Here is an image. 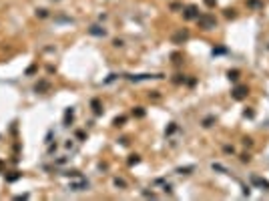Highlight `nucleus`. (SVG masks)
I'll use <instances>...</instances> for the list:
<instances>
[{"label": "nucleus", "mask_w": 269, "mask_h": 201, "mask_svg": "<svg viewBox=\"0 0 269 201\" xmlns=\"http://www.w3.org/2000/svg\"><path fill=\"white\" fill-rule=\"evenodd\" d=\"M197 22H199V26H201L203 30H211V28H215V26H217L215 16H211V14H199Z\"/></svg>", "instance_id": "nucleus-1"}, {"label": "nucleus", "mask_w": 269, "mask_h": 201, "mask_svg": "<svg viewBox=\"0 0 269 201\" xmlns=\"http://www.w3.org/2000/svg\"><path fill=\"white\" fill-rule=\"evenodd\" d=\"M68 187L72 189V191H87L90 185H88L87 179H82V177H74V179L70 181V185H68Z\"/></svg>", "instance_id": "nucleus-2"}, {"label": "nucleus", "mask_w": 269, "mask_h": 201, "mask_svg": "<svg viewBox=\"0 0 269 201\" xmlns=\"http://www.w3.org/2000/svg\"><path fill=\"white\" fill-rule=\"evenodd\" d=\"M129 80L133 82H141V80H149V79H163V74H127Z\"/></svg>", "instance_id": "nucleus-3"}, {"label": "nucleus", "mask_w": 269, "mask_h": 201, "mask_svg": "<svg viewBox=\"0 0 269 201\" xmlns=\"http://www.w3.org/2000/svg\"><path fill=\"white\" fill-rule=\"evenodd\" d=\"M183 16H185L187 20H197L199 18V8L191 4V6H187L185 10H183Z\"/></svg>", "instance_id": "nucleus-4"}, {"label": "nucleus", "mask_w": 269, "mask_h": 201, "mask_svg": "<svg viewBox=\"0 0 269 201\" xmlns=\"http://www.w3.org/2000/svg\"><path fill=\"white\" fill-rule=\"evenodd\" d=\"M34 91H36V93H46V91H50V82H48L46 79H40L36 85H34Z\"/></svg>", "instance_id": "nucleus-5"}, {"label": "nucleus", "mask_w": 269, "mask_h": 201, "mask_svg": "<svg viewBox=\"0 0 269 201\" xmlns=\"http://www.w3.org/2000/svg\"><path fill=\"white\" fill-rule=\"evenodd\" d=\"M251 183H253V185H257V187H261V189H265V191H269V181L261 179V177H257V175H253V177H251Z\"/></svg>", "instance_id": "nucleus-6"}, {"label": "nucleus", "mask_w": 269, "mask_h": 201, "mask_svg": "<svg viewBox=\"0 0 269 201\" xmlns=\"http://www.w3.org/2000/svg\"><path fill=\"white\" fill-rule=\"evenodd\" d=\"M88 34H93V36H107V30L102 26H99V24H94V26L88 28Z\"/></svg>", "instance_id": "nucleus-7"}, {"label": "nucleus", "mask_w": 269, "mask_h": 201, "mask_svg": "<svg viewBox=\"0 0 269 201\" xmlns=\"http://www.w3.org/2000/svg\"><path fill=\"white\" fill-rule=\"evenodd\" d=\"M187 38H189V32H187V30H179V32L173 36V42H175V44H181V42H185Z\"/></svg>", "instance_id": "nucleus-8"}, {"label": "nucleus", "mask_w": 269, "mask_h": 201, "mask_svg": "<svg viewBox=\"0 0 269 201\" xmlns=\"http://www.w3.org/2000/svg\"><path fill=\"white\" fill-rule=\"evenodd\" d=\"M247 97V87H235V91H233V99L241 100Z\"/></svg>", "instance_id": "nucleus-9"}, {"label": "nucleus", "mask_w": 269, "mask_h": 201, "mask_svg": "<svg viewBox=\"0 0 269 201\" xmlns=\"http://www.w3.org/2000/svg\"><path fill=\"white\" fill-rule=\"evenodd\" d=\"M72 119H74V109H72V107H68L67 111H64V127H70Z\"/></svg>", "instance_id": "nucleus-10"}, {"label": "nucleus", "mask_w": 269, "mask_h": 201, "mask_svg": "<svg viewBox=\"0 0 269 201\" xmlns=\"http://www.w3.org/2000/svg\"><path fill=\"white\" fill-rule=\"evenodd\" d=\"M90 107H93L94 115H101V113H102V105H101V100H99V99H93V100H90Z\"/></svg>", "instance_id": "nucleus-11"}, {"label": "nucleus", "mask_w": 269, "mask_h": 201, "mask_svg": "<svg viewBox=\"0 0 269 201\" xmlns=\"http://www.w3.org/2000/svg\"><path fill=\"white\" fill-rule=\"evenodd\" d=\"M20 177H22V173H18V171H12L10 175H6V181H8V183H12V181L20 179Z\"/></svg>", "instance_id": "nucleus-12"}, {"label": "nucleus", "mask_w": 269, "mask_h": 201, "mask_svg": "<svg viewBox=\"0 0 269 201\" xmlns=\"http://www.w3.org/2000/svg\"><path fill=\"white\" fill-rule=\"evenodd\" d=\"M61 175H67V177H81V173H78V171H76V169H68V171H62Z\"/></svg>", "instance_id": "nucleus-13"}, {"label": "nucleus", "mask_w": 269, "mask_h": 201, "mask_svg": "<svg viewBox=\"0 0 269 201\" xmlns=\"http://www.w3.org/2000/svg\"><path fill=\"white\" fill-rule=\"evenodd\" d=\"M114 185H117V187H121V189H127V181L121 179V177H114Z\"/></svg>", "instance_id": "nucleus-14"}, {"label": "nucleus", "mask_w": 269, "mask_h": 201, "mask_svg": "<svg viewBox=\"0 0 269 201\" xmlns=\"http://www.w3.org/2000/svg\"><path fill=\"white\" fill-rule=\"evenodd\" d=\"M36 16H38V18H48V10L46 8H38V10H36Z\"/></svg>", "instance_id": "nucleus-15"}, {"label": "nucleus", "mask_w": 269, "mask_h": 201, "mask_svg": "<svg viewBox=\"0 0 269 201\" xmlns=\"http://www.w3.org/2000/svg\"><path fill=\"white\" fill-rule=\"evenodd\" d=\"M227 76H229V80H237L239 79V70H229Z\"/></svg>", "instance_id": "nucleus-16"}, {"label": "nucleus", "mask_w": 269, "mask_h": 201, "mask_svg": "<svg viewBox=\"0 0 269 201\" xmlns=\"http://www.w3.org/2000/svg\"><path fill=\"white\" fill-rule=\"evenodd\" d=\"M133 115H134V117H145V111H143V107H134L133 109Z\"/></svg>", "instance_id": "nucleus-17"}, {"label": "nucleus", "mask_w": 269, "mask_h": 201, "mask_svg": "<svg viewBox=\"0 0 269 201\" xmlns=\"http://www.w3.org/2000/svg\"><path fill=\"white\" fill-rule=\"evenodd\" d=\"M139 161H141V157H139V155H131V157H129V165H137Z\"/></svg>", "instance_id": "nucleus-18"}, {"label": "nucleus", "mask_w": 269, "mask_h": 201, "mask_svg": "<svg viewBox=\"0 0 269 201\" xmlns=\"http://www.w3.org/2000/svg\"><path fill=\"white\" fill-rule=\"evenodd\" d=\"M125 121H127V117H117V119L113 121V125H114V127H121Z\"/></svg>", "instance_id": "nucleus-19"}, {"label": "nucleus", "mask_w": 269, "mask_h": 201, "mask_svg": "<svg viewBox=\"0 0 269 201\" xmlns=\"http://www.w3.org/2000/svg\"><path fill=\"white\" fill-rule=\"evenodd\" d=\"M213 123H215V117H207V119L203 121V127H211Z\"/></svg>", "instance_id": "nucleus-20"}, {"label": "nucleus", "mask_w": 269, "mask_h": 201, "mask_svg": "<svg viewBox=\"0 0 269 201\" xmlns=\"http://www.w3.org/2000/svg\"><path fill=\"white\" fill-rule=\"evenodd\" d=\"M193 171V167H181V169H177V173H181V175H189Z\"/></svg>", "instance_id": "nucleus-21"}, {"label": "nucleus", "mask_w": 269, "mask_h": 201, "mask_svg": "<svg viewBox=\"0 0 269 201\" xmlns=\"http://www.w3.org/2000/svg\"><path fill=\"white\" fill-rule=\"evenodd\" d=\"M68 161V157H58V159H54V165H64Z\"/></svg>", "instance_id": "nucleus-22"}, {"label": "nucleus", "mask_w": 269, "mask_h": 201, "mask_svg": "<svg viewBox=\"0 0 269 201\" xmlns=\"http://www.w3.org/2000/svg\"><path fill=\"white\" fill-rule=\"evenodd\" d=\"M213 169H215V171H221V173H227V169L223 167V165H219V163H213Z\"/></svg>", "instance_id": "nucleus-23"}, {"label": "nucleus", "mask_w": 269, "mask_h": 201, "mask_svg": "<svg viewBox=\"0 0 269 201\" xmlns=\"http://www.w3.org/2000/svg\"><path fill=\"white\" fill-rule=\"evenodd\" d=\"M225 16H227V18H235V10H233V8H227V10H225Z\"/></svg>", "instance_id": "nucleus-24"}, {"label": "nucleus", "mask_w": 269, "mask_h": 201, "mask_svg": "<svg viewBox=\"0 0 269 201\" xmlns=\"http://www.w3.org/2000/svg\"><path fill=\"white\" fill-rule=\"evenodd\" d=\"M175 131H177V125H175V123H171V125H169V129H167V135L175 133Z\"/></svg>", "instance_id": "nucleus-25"}, {"label": "nucleus", "mask_w": 269, "mask_h": 201, "mask_svg": "<svg viewBox=\"0 0 269 201\" xmlns=\"http://www.w3.org/2000/svg\"><path fill=\"white\" fill-rule=\"evenodd\" d=\"M76 139H78V141H84V139H87L84 131H76Z\"/></svg>", "instance_id": "nucleus-26"}, {"label": "nucleus", "mask_w": 269, "mask_h": 201, "mask_svg": "<svg viewBox=\"0 0 269 201\" xmlns=\"http://www.w3.org/2000/svg\"><path fill=\"white\" fill-rule=\"evenodd\" d=\"M227 48H213V54H225Z\"/></svg>", "instance_id": "nucleus-27"}, {"label": "nucleus", "mask_w": 269, "mask_h": 201, "mask_svg": "<svg viewBox=\"0 0 269 201\" xmlns=\"http://www.w3.org/2000/svg\"><path fill=\"white\" fill-rule=\"evenodd\" d=\"M28 197H30V195H28V193H22V195H16L14 199H16V201H22V199H28Z\"/></svg>", "instance_id": "nucleus-28"}, {"label": "nucleus", "mask_w": 269, "mask_h": 201, "mask_svg": "<svg viewBox=\"0 0 269 201\" xmlns=\"http://www.w3.org/2000/svg\"><path fill=\"white\" fill-rule=\"evenodd\" d=\"M34 73H36V64H32V67L26 68V74H34Z\"/></svg>", "instance_id": "nucleus-29"}, {"label": "nucleus", "mask_w": 269, "mask_h": 201, "mask_svg": "<svg viewBox=\"0 0 269 201\" xmlns=\"http://www.w3.org/2000/svg\"><path fill=\"white\" fill-rule=\"evenodd\" d=\"M249 6H261V0H249Z\"/></svg>", "instance_id": "nucleus-30"}, {"label": "nucleus", "mask_w": 269, "mask_h": 201, "mask_svg": "<svg viewBox=\"0 0 269 201\" xmlns=\"http://www.w3.org/2000/svg\"><path fill=\"white\" fill-rule=\"evenodd\" d=\"M225 153H235V149L231 147V145H225Z\"/></svg>", "instance_id": "nucleus-31"}, {"label": "nucleus", "mask_w": 269, "mask_h": 201, "mask_svg": "<svg viewBox=\"0 0 269 201\" xmlns=\"http://www.w3.org/2000/svg\"><path fill=\"white\" fill-rule=\"evenodd\" d=\"M183 80H185V76H183V74H177V79H175L177 85H179V82H183Z\"/></svg>", "instance_id": "nucleus-32"}, {"label": "nucleus", "mask_w": 269, "mask_h": 201, "mask_svg": "<svg viewBox=\"0 0 269 201\" xmlns=\"http://www.w3.org/2000/svg\"><path fill=\"white\" fill-rule=\"evenodd\" d=\"M114 79H117V74H108V79L107 80H105V82H113V80Z\"/></svg>", "instance_id": "nucleus-33"}, {"label": "nucleus", "mask_w": 269, "mask_h": 201, "mask_svg": "<svg viewBox=\"0 0 269 201\" xmlns=\"http://www.w3.org/2000/svg\"><path fill=\"white\" fill-rule=\"evenodd\" d=\"M143 195H145V197H155V193H153V191H143Z\"/></svg>", "instance_id": "nucleus-34"}, {"label": "nucleus", "mask_w": 269, "mask_h": 201, "mask_svg": "<svg viewBox=\"0 0 269 201\" xmlns=\"http://www.w3.org/2000/svg\"><path fill=\"white\" fill-rule=\"evenodd\" d=\"M113 44H114V46H123V40H121V38H117V40L113 42Z\"/></svg>", "instance_id": "nucleus-35"}, {"label": "nucleus", "mask_w": 269, "mask_h": 201, "mask_svg": "<svg viewBox=\"0 0 269 201\" xmlns=\"http://www.w3.org/2000/svg\"><path fill=\"white\" fill-rule=\"evenodd\" d=\"M249 159H251V157H249V155H241V161H243V163H247Z\"/></svg>", "instance_id": "nucleus-36"}, {"label": "nucleus", "mask_w": 269, "mask_h": 201, "mask_svg": "<svg viewBox=\"0 0 269 201\" xmlns=\"http://www.w3.org/2000/svg\"><path fill=\"white\" fill-rule=\"evenodd\" d=\"M205 4L207 6H215V0H205Z\"/></svg>", "instance_id": "nucleus-37"}]
</instances>
